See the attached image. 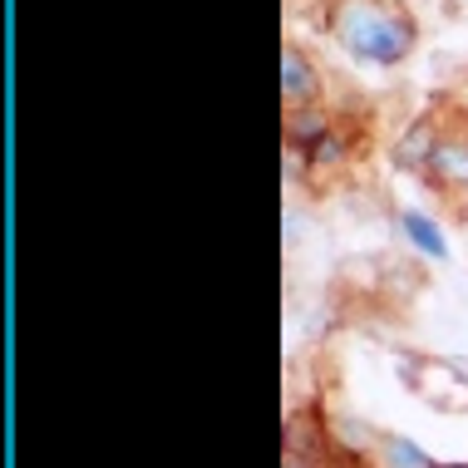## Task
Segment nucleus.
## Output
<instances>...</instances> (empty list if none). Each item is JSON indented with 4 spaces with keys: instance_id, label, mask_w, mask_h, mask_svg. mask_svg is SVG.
Here are the masks:
<instances>
[{
    "instance_id": "20e7f679",
    "label": "nucleus",
    "mask_w": 468,
    "mask_h": 468,
    "mask_svg": "<svg viewBox=\"0 0 468 468\" xmlns=\"http://www.w3.org/2000/svg\"><path fill=\"white\" fill-rule=\"evenodd\" d=\"M404 232L414 237V247H424L429 257H444V242H439V232H434V222L420 218V212H404Z\"/></svg>"
},
{
    "instance_id": "7ed1b4c3",
    "label": "nucleus",
    "mask_w": 468,
    "mask_h": 468,
    "mask_svg": "<svg viewBox=\"0 0 468 468\" xmlns=\"http://www.w3.org/2000/svg\"><path fill=\"white\" fill-rule=\"evenodd\" d=\"M311 84H315L311 80V65L296 55V49H286V55H282V90H286V99H291V104H296V99H306Z\"/></svg>"
},
{
    "instance_id": "f257e3e1",
    "label": "nucleus",
    "mask_w": 468,
    "mask_h": 468,
    "mask_svg": "<svg viewBox=\"0 0 468 468\" xmlns=\"http://www.w3.org/2000/svg\"><path fill=\"white\" fill-rule=\"evenodd\" d=\"M340 25H346V40L356 45L360 55H370V59H399L404 49H410V20L379 16V5H370V0L346 5Z\"/></svg>"
},
{
    "instance_id": "f03ea898",
    "label": "nucleus",
    "mask_w": 468,
    "mask_h": 468,
    "mask_svg": "<svg viewBox=\"0 0 468 468\" xmlns=\"http://www.w3.org/2000/svg\"><path fill=\"white\" fill-rule=\"evenodd\" d=\"M379 463H385V468H434L420 449L410 444V439H399V434L379 439Z\"/></svg>"
},
{
    "instance_id": "423d86ee",
    "label": "nucleus",
    "mask_w": 468,
    "mask_h": 468,
    "mask_svg": "<svg viewBox=\"0 0 468 468\" xmlns=\"http://www.w3.org/2000/svg\"><path fill=\"white\" fill-rule=\"evenodd\" d=\"M429 158H434V138H429V129H414L399 144V163H404V168H414V163H429Z\"/></svg>"
},
{
    "instance_id": "39448f33",
    "label": "nucleus",
    "mask_w": 468,
    "mask_h": 468,
    "mask_svg": "<svg viewBox=\"0 0 468 468\" xmlns=\"http://www.w3.org/2000/svg\"><path fill=\"white\" fill-rule=\"evenodd\" d=\"M429 163H434L449 183H468V148H434Z\"/></svg>"
},
{
    "instance_id": "0eeeda50",
    "label": "nucleus",
    "mask_w": 468,
    "mask_h": 468,
    "mask_svg": "<svg viewBox=\"0 0 468 468\" xmlns=\"http://www.w3.org/2000/svg\"><path fill=\"white\" fill-rule=\"evenodd\" d=\"M463 468H468V463H463Z\"/></svg>"
}]
</instances>
